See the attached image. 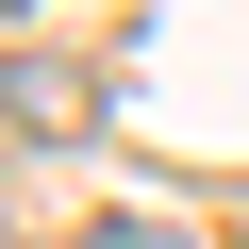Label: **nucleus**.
Returning a JSON list of instances; mask_svg holds the SVG:
<instances>
[{
    "instance_id": "nucleus-1",
    "label": "nucleus",
    "mask_w": 249,
    "mask_h": 249,
    "mask_svg": "<svg viewBox=\"0 0 249 249\" xmlns=\"http://www.w3.org/2000/svg\"><path fill=\"white\" fill-rule=\"evenodd\" d=\"M0 100H17L34 133H100V83H83V67H50V50H17V67H0Z\"/></svg>"
},
{
    "instance_id": "nucleus-2",
    "label": "nucleus",
    "mask_w": 249,
    "mask_h": 249,
    "mask_svg": "<svg viewBox=\"0 0 249 249\" xmlns=\"http://www.w3.org/2000/svg\"><path fill=\"white\" fill-rule=\"evenodd\" d=\"M83 249H183V232H166V216H100Z\"/></svg>"
},
{
    "instance_id": "nucleus-3",
    "label": "nucleus",
    "mask_w": 249,
    "mask_h": 249,
    "mask_svg": "<svg viewBox=\"0 0 249 249\" xmlns=\"http://www.w3.org/2000/svg\"><path fill=\"white\" fill-rule=\"evenodd\" d=\"M0 249H17V232H0Z\"/></svg>"
}]
</instances>
